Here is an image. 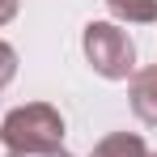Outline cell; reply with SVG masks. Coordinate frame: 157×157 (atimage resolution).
<instances>
[{
  "label": "cell",
  "mask_w": 157,
  "mask_h": 157,
  "mask_svg": "<svg viewBox=\"0 0 157 157\" xmlns=\"http://www.w3.org/2000/svg\"><path fill=\"white\" fill-rule=\"evenodd\" d=\"M68 157H72V153H68Z\"/></svg>",
  "instance_id": "obj_10"
},
{
  "label": "cell",
  "mask_w": 157,
  "mask_h": 157,
  "mask_svg": "<svg viewBox=\"0 0 157 157\" xmlns=\"http://www.w3.org/2000/svg\"><path fill=\"white\" fill-rule=\"evenodd\" d=\"M81 51L102 81H128L136 72V43L119 21H89L81 30Z\"/></svg>",
  "instance_id": "obj_2"
},
{
  "label": "cell",
  "mask_w": 157,
  "mask_h": 157,
  "mask_svg": "<svg viewBox=\"0 0 157 157\" xmlns=\"http://www.w3.org/2000/svg\"><path fill=\"white\" fill-rule=\"evenodd\" d=\"M17 17V0H0V26H9Z\"/></svg>",
  "instance_id": "obj_7"
},
{
  "label": "cell",
  "mask_w": 157,
  "mask_h": 157,
  "mask_svg": "<svg viewBox=\"0 0 157 157\" xmlns=\"http://www.w3.org/2000/svg\"><path fill=\"white\" fill-rule=\"evenodd\" d=\"M128 98H132V110L140 123L157 128V64L132 72V85H128Z\"/></svg>",
  "instance_id": "obj_3"
},
{
  "label": "cell",
  "mask_w": 157,
  "mask_h": 157,
  "mask_svg": "<svg viewBox=\"0 0 157 157\" xmlns=\"http://www.w3.org/2000/svg\"><path fill=\"white\" fill-rule=\"evenodd\" d=\"M106 9H110L119 21H132V26L157 21V0H106Z\"/></svg>",
  "instance_id": "obj_5"
},
{
  "label": "cell",
  "mask_w": 157,
  "mask_h": 157,
  "mask_svg": "<svg viewBox=\"0 0 157 157\" xmlns=\"http://www.w3.org/2000/svg\"><path fill=\"white\" fill-rule=\"evenodd\" d=\"M0 140L9 153H55L64 149V115L51 102H26L4 115Z\"/></svg>",
  "instance_id": "obj_1"
},
{
  "label": "cell",
  "mask_w": 157,
  "mask_h": 157,
  "mask_svg": "<svg viewBox=\"0 0 157 157\" xmlns=\"http://www.w3.org/2000/svg\"><path fill=\"white\" fill-rule=\"evenodd\" d=\"M149 157H157V153H149Z\"/></svg>",
  "instance_id": "obj_9"
},
{
  "label": "cell",
  "mask_w": 157,
  "mask_h": 157,
  "mask_svg": "<svg viewBox=\"0 0 157 157\" xmlns=\"http://www.w3.org/2000/svg\"><path fill=\"white\" fill-rule=\"evenodd\" d=\"M89 157H149V144L136 136V132H110L94 144Z\"/></svg>",
  "instance_id": "obj_4"
},
{
  "label": "cell",
  "mask_w": 157,
  "mask_h": 157,
  "mask_svg": "<svg viewBox=\"0 0 157 157\" xmlns=\"http://www.w3.org/2000/svg\"><path fill=\"white\" fill-rule=\"evenodd\" d=\"M9 157H68L64 149H55V153H9Z\"/></svg>",
  "instance_id": "obj_8"
},
{
  "label": "cell",
  "mask_w": 157,
  "mask_h": 157,
  "mask_svg": "<svg viewBox=\"0 0 157 157\" xmlns=\"http://www.w3.org/2000/svg\"><path fill=\"white\" fill-rule=\"evenodd\" d=\"M13 77H17V51L0 38V94H4V85H9Z\"/></svg>",
  "instance_id": "obj_6"
}]
</instances>
